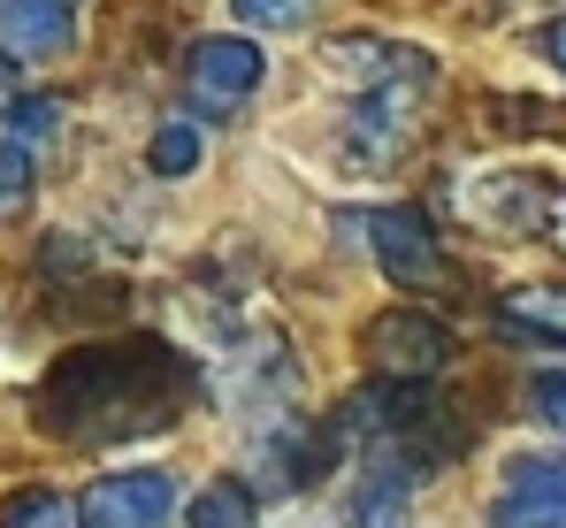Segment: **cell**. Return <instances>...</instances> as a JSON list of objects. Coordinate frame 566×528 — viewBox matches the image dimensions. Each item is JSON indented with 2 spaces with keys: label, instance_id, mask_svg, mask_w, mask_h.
<instances>
[{
  "label": "cell",
  "instance_id": "1",
  "mask_svg": "<svg viewBox=\"0 0 566 528\" xmlns=\"http://www.w3.org/2000/svg\"><path fill=\"white\" fill-rule=\"evenodd\" d=\"M185 360L154 338H115V345L70 352L46 391H39V422L54 437H161L185 406Z\"/></svg>",
  "mask_w": 566,
  "mask_h": 528
},
{
  "label": "cell",
  "instance_id": "2",
  "mask_svg": "<svg viewBox=\"0 0 566 528\" xmlns=\"http://www.w3.org/2000/svg\"><path fill=\"white\" fill-rule=\"evenodd\" d=\"M345 230L376 253L382 276H398V283H444V246H437V230L413 215V207H360V215H345Z\"/></svg>",
  "mask_w": 566,
  "mask_h": 528
},
{
  "label": "cell",
  "instance_id": "3",
  "mask_svg": "<svg viewBox=\"0 0 566 528\" xmlns=\"http://www.w3.org/2000/svg\"><path fill=\"white\" fill-rule=\"evenodd\" d=\"M490 528H566V459L559 452H513L497 467Z\"/></svg>",
  "mask_w": 566,
  "mask_h": 528
},
{
  "label": "cell",
  "instance_id": "4",
  "mask_svg": "<svg viewBox=\"0 0 566 528\" xmlns=\"http://www.w3.org/2000/svg\"><path fill=\"white\" fill-rule=\"evenodd\" d=\"M185 85L199 107H214V115H230V107H245L253 92L269 85V54L253 46V39H191L185 54Z\"/></svg>",
  "mask_w": 566,
  "mask_h": 528
},
{
  "label": "cell",
  "instance_id": "5",
  "mask_svg": "<svg viewBox=\"0 0 566 528\" xmlns=\"http://www.w3.org/2000/svg\"><path fill=\"white\" fill-rule=\"evenodd\" d=\"M368 360H376L390 383H413V375H437V367H452V360H460V338H452L437 314H413V307H398V314H382L376 330H368Z\"/></svg>",
  "mask_w": 566,
  "mask_h": 528
},
{
  "label": "cell",
  "instance_id": "6",
  "mask_svg": "<svg viewBox=\"0 0 566 528\" xmlns=\"http://www.w3.org/2000/svg\"><path fill=\"white\" fill-rule=\"evenodd\" d=\"M177 514V483L161 467H130V475H107L85 498V528H161Z\"/></svg>",
  "mask_w": 566,
  "mask_h": 528
},
{
  "label": "cell",
  "instance_id": "7",
  "mask_svg": "<svg viewBox=\"0 0 566 528\" xmlns=\"http://www.w3.org/2000/svg\"><path fill=\"white\" fill-rule=\"evenodd\" d=\"M77 46V0H0V54L54 62Z\"/></svg>",
  "mask_w": 566,
  "mask_h": 528
},
{
  "label": "cell",
  "instance_id": "8",
  "mask_svg": "<svg viewBox=\"0 0 566 528\" xmlns=\"http://www.w3.org/2000/svg\"><path fill=\"white\" fill-rule=\"evenodd\" d=\"M185 528H261V498L245 490V483H207L199 498H191V514H185Z\"/></svg>",
  "mask_w": 566,
  "mask_h": 528
},
{
  "label": "cell",
  "instance_id": "9",
  "mask_svg": "<svg viewBox=\"0 0 566 528\" xmlns=\"http://www.w3.org/2000/svg\"><path fill=\"white\" fill-rule=\"evenodd\" d=\"M199 154H207V138H199V123H185V115L161 123L154 146H146V162H154L161 176H191V169H199Z\"/></svg>",
  "mask_w": 566,
  "mask_h": 528
},
{
  "label": "cell",
  "instance_id": "10",
  "mask_svg": "<svg viewBox=\"0 0 566 528\" xmlns=\"http://www.w3.org/2000/svg\"><path fill=\"white\" fill-rule=\"evenodd\" d=\"M0 528H85V514H77L62 490H23V498L0 514Z\"/></svg>",
  "mask_w": 566,
  "mask_h": 528
},
{
  "label": "cell",
  "instance_id": "11",
  "mask_svg": "<svg viewBox=\"0 0 566 528\" xmlns=\"http://www.w3.org/2000/svg\"><path fill=\"white\" fill-rule=\"evenodd\" d=\"M54 123H62V107H54V100H23V107H8V115H0V138L39 154V146L54 138Z\"/></svg>",
  "mask_w": 566,
  "mask_h": 528
},
{
  "label": "cell",
  "instance_id": "12",
  "mask_svg": "<svg viewBox=\"0 0 566 528\" xmlns=\"http://www.w3.org/2000/svg\"><path fill=\"white\" fill-rule=\"evenodd\" d=\"M230 15H238L245 31H306L314 0H230Z\"/></svg>",
  "mask_w": 566,
  "mask_h": 528
},
{
  "label": "cell",
  "instance_id": "13",
  "mask_svg": "<svg viewBox=\"0 0 566 528\" xmlns=\"http://www.w3.org/2000/svg\"><path fill=\"white\" fill-rule=\"evenodd\" d=\"M23 199H31V146L0 138V215H15Z\"/></svg>",
  "mask_w": 566,
  "mask_h": 528
},
{
  "label": "cell",
  "instance_id": "14",
  "mask_svg": "<svg viewBox=\"0 0 566 528\" xmlns=\"http://www.w3.org/2000/svg\"><path fill=\"white\" fill-rule=\"evenodd\" d=\"M536 422H544V429H559V437H566V367H559V375H544V383H536Z\"/></svg>",
  "mask_w": 566,
  "mask_h": 528
},
{
  "label": "cell",
  "instance_id": "15",
  "mask_svg": "<svg viewBox=\"0 0 566 528\" xmlns=\"http://www.w3.org/2000/svg\"><path fill=\"white\" fill-rule=\"evenodd\" d=\"M536 54H544V62H552V70L566 77V15H552V23L536 31Z\"/></svg>",
  "mask_w": 566,
  "mask_h": 528
}]
</instances>
